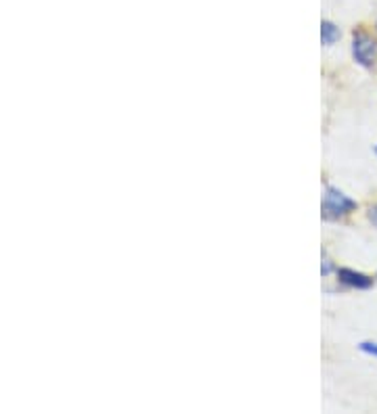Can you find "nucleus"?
<instances>
[{"label":"nucleus","instance_id":"obj_1","mask_svg":"<svg viewBox=\"0 0 377 414\" xmlns=\"http://www.w3.org/2000/svg\"><path fill=\"white\" fill-rule=\"evenodd\" d=\"M357 207H359V203L354 199L344 195L340 188L327 184L325 195H323V205H321V216L325 222L342 220V218L350 216L352 212H357Z\"/></svg>","mask_w":377,"mask_h":414},{"label":"nucleus","instance_id":"obj_2","mask_svg":"<svg viewBox=\"0 0 377 414\" xmlns=\"http://www.w3.org/2000/svg\"><path fill=\"white\" fill-rule=\"evenodd\" d=\"M350 51H352V59H354L357 65L365 67V69H371L376 65L377 40L371 34H367L363 30L354 32L352 34V47H350Z\"/></svg>","mask_w":377,"mask_h":414},{"label":"nucleus","instance_id":"obj_3","mask_svg":"<svg viewBox=\"0 0 377 414\" xmlns=\"http://www.w3.org/2000/svg\"><path fill=\"white\" fill-rule=\"evenodd\" d=\"M335 274H337V281L348 289L367 291V289L373 287V279L365 272H359V270H352V268H337Z\"/></svg>","mask_w":377,"mask_h":414},{"label":"nucleus","instance_id":"obj_4","mask_svg":"<svg viewBox=\"0 0 377 414\" xmlns=\"http://www.w3.org/2000/svg\"><path fill=\"white\" fill-rule=\"evenodd\" d=\"M340 38H342V32L333 21H323L321 23V42L325 47H333Z\"/></svg>","mask_w":377,"mask_h":414},{"label":"nucleus","instance_id":"obj_5","mask_svg":"<svg viewBox=\"0 0 377 414\" xmlns=\"http://www.w3.org/2000/svg\"><path fill=\"white\" fill-rule=\"evenodd\" d=\"M359 350H361L363 354L373 355V358H377V343H376V341H363V343L359 346Z\"/></svg>","mask_w":377,"mask_h":414},{"label":"nucleus","instance_id":"obj_6","mask_svg":"<svg viewBox=\"0 0 377 414\" xmlns=\"http://www.w3.org/2000/svg\"><path fill=\"white\" fill-rule=\"evenodd\" d=\"M367 218H369V222H371V224H373V226L377 229V203L369 207V212H367Z\"/></svg>","mask_w":377,"mask_h":414},{"label":"nucleus","instance_id":"obj_7","mask_svg":"<svg viewBox=\"0 0 377 414\" xmlns=\"http://www.w3.org/2000/svg\"><path fill=\"white\" fill-rule=\"evenodd\" d=\"M331 270H333V266H331V262H329V260H323V266H321V272H323V276H327V274H331Z\"/></svg>","mask_w":377,"mask_h":414},{"label":"nucleus","instance_id":"obj_8","mask_svg":"<svg viewBox=\"0 0 377 414\" xmlns=\"http://www.w3.org/2000/svg\"><path fill=\"white\" fill-rule=\"evenodd\" d=\"M376 30H377V21H376Z\"/></svg>","mask_w":377,"mask_h":414},{"label":"nucleus","instance_id":"obj_9","mask_svg":"<svg viewBox=\"0 0 377 414\" xmlns=\"http://www.w3.org/2000/svg\"><path fill=\"white\" fill-rule=\"evenodd\" d=\"M376 153H377V147H376Z\"/></svg>","mask_w":377,"mask_h":414}]
</instances>
